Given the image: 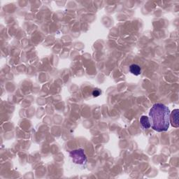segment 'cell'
<instances>
[{"mask_svg":"<svg viewBox=\"0 0 179 179\" xmlns=\"http://www.w3.org/2000/svg\"><path fill=\"white\" fill-rule=\"evenodd\" d=\"M170 114L169 108L165 105L160 103L154 104L149 112L151 127L158 132L167 131L169 127Z\"/></svg>","mask_w":179,"mask_h":179,"instance_id":"1","label":"cell"},{"mask_svg":"<svg viewBox=\"0 0 179 179\" xmlns=\"http://www.w3.org/2000/svg\"><path fill=\"white\" fill-rule=\"evenodd\" d=\"M101 92H102L99 89H95L92 92V95L94 97H98L99 95H100Z\"/></svg>","mask_w":179,"mask_h":179,"instance_id":"6","label":"cell"},{"mask_svg":"<svg viewBox=\"0 0 179 179\" xmlns=\"http://www.w3.org/2000/svg\"><path fill=\"white\" fill-rule=\"evenodd\" d=\"M140 123L143 129H149L151 127V123H150L149 118L148 116H142V118H140Z\"/></svg>","mask_w":179,"mask_h":179,"instance_id":"4","label":"cell"},{"mask_svg":"<svg viewBox=\"0 0 179 179\" xmlns=\"http://www.w3.org/2000/svg\"><path fill=\"white\" fill-rule=\"evenodd\" d=\"M170 122L172 123L173 127L176 128L178 127L179 122H178V109H175L172 111V114H170Z\"/></svg>","mask_w":179,"mask_h":179,"instance_id":"3","label":"cell"},{"mask_svg":"<svg viewBox=\"0 0 179 179\" xmlns=\"http://www.w3.org/2000/svg\"><path fill=\"white\" fill-rule=\"evenodd\" d=\"M130 71L132 74L135 76H139L141 74V72H142V68L138 64H133L130 67Z\"/></svg>","mask_w":179,"mask_h":179,"instance_id":"5","label":"cell"},{"mask_svg":"<svg viewBox=\"0 0 179 179\" xmlns=\"http://www.w3.org/2000/svg\"><path fill=\"white\" fill-rule=\"evenodd\" d=\"M70 157H71L73 162L78 164H84L87 161V157L83 150L77 149L70 152Z\"/></svg>","mask_w":179,"mask_h":179,"instance_id":"2","label":"cell"}]
</instances>
